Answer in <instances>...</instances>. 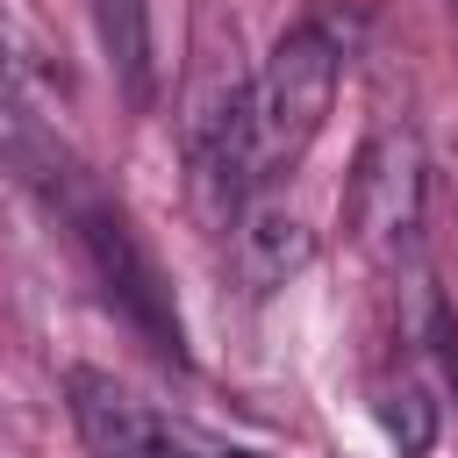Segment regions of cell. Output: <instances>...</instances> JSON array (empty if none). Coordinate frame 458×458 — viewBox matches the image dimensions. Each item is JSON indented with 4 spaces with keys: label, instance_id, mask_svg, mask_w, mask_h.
<instances>
[{
    "label": "cell",
    "instance_id": "obj_1",
    "mask_svg": "<svg viewBox=\"0 0 458 458\" xmlns=\"http://www.w3.org/2000/svg\"><path fill=\"white\" fill-rule=\"evenodd\" d=\"M336 72H344V57L315 21L279 36L265 72L243 86V193H258L265 179H279L308 157V143L322 136L329 107H336Z\"/></svg>",
    "mask_w": 458,
    "mask_h": 458
},
{
    "label": "cell",
    "instance_id": "obj_2",
    "mask_svg": "<svg viewBox=\"0 0 458 458\" xmlns=\"http://www.w3.org/2000/svg\"><path fill=\"white\" fill-rule=\"evenodd\" d=\"M422 193H429V165H422V143L408 122L379 129L365 150H358V172H351V193H344V215H351V236L372 250V258H401L422 229Z\"/></svg>",
    "mask_w": 458,
    "mask_h": 458
},
{
    "label": "cell",
    "instance_id": "obj_3",
    "mask_svg": "<svg viewBox=\"0 0 458 458\" xmlns=\"http://www.w3.org/2000/svg\"><path fill=\"white\" fill-rule=\"evenodd\" d=\"M64 394H72V422H79L93 458H215L208 437H193L186 422H172L165 408L136 401L122 379H107L93 365L64 372Z\"/></svg>",
    "mask_w": 458,
    "mask_h": 458
},
{
    "label": "cell",
    "instance_id": "obj_4",
    "mask_svg": "<svg viewBox=\"0 0 458 458\" xmlns=\"http://www.w3.org/2000/svg\"><path fill=\"white\" fill-rule=\"evenodd\" d=\"M64 208H72V222H79V236H86V250H93V265H100V279H107V293L157 336V351H179V315H172V301L157 293V265L136 250V236H129V222L100 200V193H64Z\"/></svg>",
    "mask_w": 458,
    "mask_h": 458
},
{
    "label": "cell",
    "instance_id": "obj_5",
    "mask_svg": "<svg viewBox=\"0 0 458 458\" xmlns=\"http://www.w3.org/2000/svg\"><path fill=\"white\" fill-rule=\"evenodd\" d=\"M229 229H236V236H229V258H236V279H243L250 293L286 286V279L308 272V258H315V229H308L286 200H272V193H243V208H236Z\"/></svg>",
    "mask_w": 458,
    "mask_h": 458
},
{
    "label": "cell",
    "instance_id": "obj_6",
    "mask_svg": "<svg viewBox=\"0 0 458 458\" xmlns=\"http://www.w3.org/2000/svg\"><path fill=\"white\" fill-rule=\"evenodd\" d=\"M100 14V43L114 57V79L129 93V107L157 100V64H150V0H93Z\"/></svg>",
    "mask_w": 458,
    "mask_h": 458
},
{
    "label": "cell",
    "instance_id": "obj_7",
    "mask_svg": "<svg viewBox=\"0 0 458 458\" xmlns=\"http://www.w3.org/2000/svg\"><path fill=\"white\" fill-rule=\"evenodd\" d=\"M379 429L401 444V458H422L429 437H437V401H429L415 379H401V386L379 394Z\"/></svg>",
    "mask_w": 458,
    "mask_h": 458
},
{
    "label": "cell",
    "instance_id": "obj_8",
    "mask_svg": "<svg viewBox=\"0 0 458 458\" xmlns=\"http://www.w3.org/2000/svg\"><path fill=\"white\" fill-rule=\"evenodd\" d=\"M215 458H265V451H215Z\"/></svg>",
    "mask_w": 458,
    "mask_h": 458
}]
</instances>
